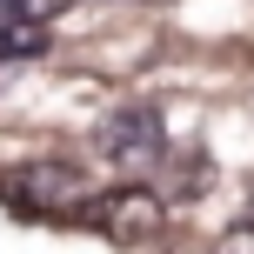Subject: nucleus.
<instances>
[{
    "mask_svg": "<svg viewBox=\"0 0 254 254\" xmlns=\"http://www.w3.org/2000/svg\"><path fill=\"white\" fill-rule=\"evenodd\" d=\"M67 7H74V0H7V13H13V20H34V27H47V20H61Z\"/></svg>",
    "mask_w": 254,
    "mask_h": 254,
    "instance_id": "nucleus-4",
    "label": "nucleus"
},
{
    "mask_svg": "<svg viewBox=\"0 0 254 254\" xmlns=\"http://www.w3.org/2000/svg\"><path fill=\"white\" fill-rule=\"evenodd\" d=\"M147 7H174V0H147Z\"/></svg>",
    "mask_w": 254,
    "mask_h": 254,
    "instance_id": "nucleus-5",
    "label": "nucleus"
},
{
    "mask_svg": "<svg viewBox=\"0 0 254 254\" xmlns=\"http://www.w3.org/2000/svg\"><path fill=\"white\" fill-rule=\"evenodd\" d=\"M248 214H254V201H248Z\"/></svg>",
    "mask_w": 254,
    "mask_h": 254,
    "instance_id": "nucleus-6",
    "label": "nucleus"
},
{
    "mask_svg": "<svg viewBox=\"0 0 254 254\" xmlns=\"http://www.w3.org/2000/svg\"><path fill=\"white\" fill-rule=\"evenodd\" d=\"M94 147H101V161H107V167H121V174H147V167L161 161V147H167L161 114H154V107H121V114H107V121H101Z\"/></svg>",
    "mask_w": 254,
    "mask_h": 254,
    "instance_id": "nucleus-3",
    "label": "nucleus"
},
{
    "mask_svg": "<svg viewBox=\"0 0 254 254\" xmlns=\"http://www.w3.org/2000/svg\"><path fill=\"white\" fill-rule=\"evenodd\" d=\"M0 201L13 214H34V221H67L80 201H87V167L74 161H27L0 181Z\"/></svg>",
    "mask_w": 254,
    "mask_h": 254,
    "instance_id": "nucleus-2",
    "label": "nucleus"
},
{
    "mask_svg": "<svg viewBox=\"0 0 254 254\" xmlns=\"http://www.w3.org/2000/svg\"><path fill=\"white\" fill-rule=\"evenodd\" d=\"M80 221H87L101 241H114V248H147V241H161V228H167V201L154 188H107V194H87V201L74 207Z\"/></svg>",
    "mask_w": 254,
    "mask_h": 254,
    "instance_id": "nucleus-1",
    "label": "nucleus"
}]
</instances>
